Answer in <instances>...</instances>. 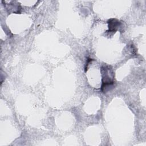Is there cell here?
<instances>
[{"instance_id": "cell-1", "label": "cell", "mask_w": 146, "mask_h": 146, "mask_svg": "<svg viewBox=\"0 0 146 146\" xmlns=\"http://www.w3.org/2000/svg\"><path fill=\"white\" fill-rule=\"evenodd\" d=\"M120 25V22L115 19H112L109 20L108 22V28L110 31H115L117 29V28L118 27V26H119Z\"/></svg>"}]
</instances>
